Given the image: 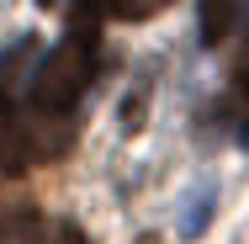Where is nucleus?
Wrapping results in <instances>:
<instances>
[{
	"label": "nucleus",
	"instance_id": "nucleus-4",
	"mask_svg": "<svg viewBox=\"0 0 249 244\" xmlns=\"http://www.w3.org/2000/svg\"><path fill=\"white\" fill-rule=\"evenodd\" d=\"M233 96H239V128H244V138H249V38H244V48H239V64H233Z\"/></svg>",
	"mask_w": 249,
	"mask_h": 244
},
{
	"label": "nucleus",
	"instance_id": "nucleus-2",
	"mask_svg": "<svg viewBox=\"0 0 249 244\" xmlns=\"http://www.w3.org/2000/svg\"><path fill=\"white\" fill-rule=\"evenodd\" d=\"M233 11H239V0H201V38L223 43L228 27H233Z\"/></svg>",
	"mask_w": 249,
	"mask_h": 244
},
{
	"label": "nucleus",
	"instance_id": "nucleus-5",
	"mask_svg": "<svg viewBox=\"0 0 249 244\" xmlns=\"http://www.w3.org/2000/svg\"><path fill=\"white\" fill-rule=\"evenodd\" d=\"M106 16H122V21H149L154 11H164L170 0H101Z\"/></svg>",
	"mask_w": 249,
	"mask_h": 244
},
{
	"label": "nucleus",
	"instance_id": "nucleus-3",
	"mask_svg": "<svg viewBox=\"0 0 249 244\" xmlns=\"http://www.w3.org/2000/svg\"><path fill=\"white\" fill-rule=\"evenodd\" d=\"M212 202H217V191H212V186H201V196H191V202L180 207V239H196V234H207Z\"/></svg>",
	"mask_w": 249,
	"mask_h": 244
},
{
	"label": "nucleus",
	"instance_id": "nucleus-6",
	"mask_svg": "<svg viewBox=\"0 0 249 244\" xmlns=\"http://www.w3.org/2000/svg\"><path fill=\"white\" fill-rule=\"evenodd\" d=\"M21 144V133H16V128H11V112H5V106H0V165H5V159H11V149Z\"/></svg>",
	"mask_w": 249,
	"mask_h": 244
},
{
	"label": "nucleus",
	"instance_id": "nucleus-1",
	"mask_svg": "<svg viewBox=\"0 0 249 244\" xmlns=\"http://www.w3.org/2000/svg\"><path fill=\"white\" fill-rule=\"evenodd\" d=\"M80 16H85V21L43 58V69H37V80H32L37 112L74 106V101L90 91V80H96V21H90V5H80Z\"/></svg>",
	"mask_w": 249,
	"mask_h": 244
}]
</instances>
